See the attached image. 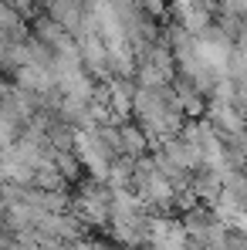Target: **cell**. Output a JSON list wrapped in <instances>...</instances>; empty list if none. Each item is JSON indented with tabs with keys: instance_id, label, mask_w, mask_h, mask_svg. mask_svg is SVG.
<instances>
[{
	"instance_id": "6da1fadb",
	"label": "cell",
	"mask_w": 247,
	"mask_h": 250,
	"mask_svg": "<svg viewBox=\"0 0 247 250\" xmlns=\"http://www.w3.org/2000/svg\"><path fill=\"white\" fill-rule=\"evenodd\" d=\"M149 230H153L149 237H153V247L156 250H183L186 247V233H183V227L173 223V220H156Z\"/></svg>"
}]
</instances>
